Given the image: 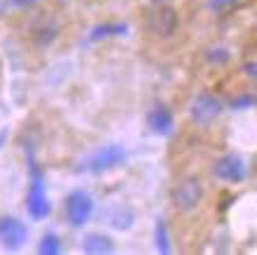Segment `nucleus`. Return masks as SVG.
I'll return each mask as SVG.
<instances>
[{"mask_svg":"<svg viewBox=\"0 0 257 255\" xmlns=\"http://www.w3.org/2000/svg\"><path fill=\"white\" fill-rule=\"evenodd\" d=\"M144 26L151 36L156 38H170L175 36L179 26V17H177V10L168 5V3H156L147 10L144 15Z\"/></svg>","mask_w":257,"mask_h":255,"instance_id":"obj_1","label":"nucleus"},{"mask_svg":"<svg viewBox=\"0 0 257 255\" xmlns=\"http://www.w3.org/2000/svg\"><path fill=\"white\" fill-rule=\"evenodd\" d=\"M172 206L179 210V213H191V210L198 208V203L203 201V182L198 178H184L179 180L177 185L172 187Z\"/></svg>","mask_w":257,"mask_h":255,"instance_id":"obj_2","label":"nucleus"},{"mask_svg":"<svg viewBox=\"0 0 257 255\" xmlns=\"http://www.w3.org/2000/svg\"><path fill=\"white\" fill-rule=\"evenodd\" d=\"M29 215L33 220H45L50 215V199H47V187L43 170L33 163L31 165V187H29Z\"/></svg>","mask_w":257,"mask_h":255,"instance_id":"obj_3","label":"nucleus"},{"mask_svg":"<svg viewBox=\"0 0 257 255\" xmlns=\"http://www.w3.org/2000/svg\"><path fill=\"white\" fill-rule=\"evenodd\" d=\"M92 210H94V201L87 192L76 189V192L69 194V199H66V217H69V222L76 229L85 227L87 220L92 217Z\"/></svg>","mask_w":257,"mask_h":255,"instance_id":"obj_4","label":"nucleus"},{"mask_svg":"<svg viewBox=\"0 0 257 255\" xmlns=\"http://www.w3.org/2000/svg\"><path fill=\"white\" fill-rule=\"evenodd\" d=\"M219 114H222V102L210 93H201L191 102V107H189V116H191V121H194L196 125L212 123Z\"/></svg>","mask_w":257,"mask_h":255,"instance_id":"obj_5","label":"nucleus"},{"mask_svg":"<svg viewBox=\"0 0 257 255\" xmlns=\"http://www.w3.org/2000/svg\"><path fill=\"white\" fill-rule=\"evenodd\" d=\"M212 175L222 182H229V185H238L245 180V163L238 154H224L219 156L215 165H212Z\"/></svg>","mask_w":257,"mask_h":255,"instance_id":"obj_6","label":"nucleus"},{"mask_svg":"<svg viewBox=\"0 0 257 255\" xmlns=\"http://www.w3.org/2000/svg\"><path fill=\"white\" fill-rule=\"evenodd\" d=\"M29 239V229L22 220H17L12 215L0 217V243L8 250H19Z\"/></svg>","mask_w":257,"mask_h":255,"instance_id":"obj_7","label":"nucleus"},{"mask_svg":"<svg viewBox=\"0 0 257 255\" xmlns=\"http://www.w3.org/2000/svg\"><path fill=\"white\" fill-rule=\"evenodd\" d=\"M127 154H125V149L120 147H101L97 149L90 158H87V168L92 170V173H106V170H113L118 165H123Z\"/></svg>","mask_w":257,"mask_h":255,"instance_id":"obj_8","label":"nucleus"},{"mask_svg":"<svg viewBox=\"0 0 257 255\" xmlns=\"http://www.w3.org/2000/svg\"><path fill=\"white\" fill-rule=\"evenodd\" d=\"M147 123L156 135H170L175 128V118H172V111L168 107H154L149 111Z\"/></svg>","mask_w":257,"mask_h":255,"instance_id":"obj_9","label":"nucleus"},{"mask_svg":"<svg viewBox=\"0 0 257 255\" xmlns=\"http://www.w3.org/2000/svg\"><path fill=\"white\" fill-rule=\"evenodd\" d=\"M33 40L38 43V45H50L52 40L59 36V26H57L55 19H50L47 15H43L38 22L33 24Z\"/></svg>","mask_w":257,"mask_h":255,"instance_id":"obj_10","label":"nucleus"},{"mask_svg":"<svg viewBox=\"0 0 257 255\" xmlns=\"http://www.w3.org/2000/svg\"><path fill=\"white\" fill-rule=\"evenodd\" d=\"M83 250L90 255H106V253H113V241H111V236H106V234H87L85 241H83Z\"/></svg>","mask_w":257,"mask_h":255,"instance_id":"obj_11","label":"nucleus"},{"mask_svg":"<svg viewBox=\"0 0 257 255\" xmlns=\"http://www.w3.org/2000/svg\"><path fill=\"white\" fill-rule=\"evenodd\" d=\"M125 33H127V24H99L90 31V43H99L104 38H116V36H125Z\"/></svg>","mask_w":257,"mask_h":255,"instance_id":"obj_12","label":"nucleus"},{"mask_svg":"<svg viewBox=\"0 0 257 255\" xmlns=\"http://www.w3.org/2000/svg\"><path fill=\"white\" fill-rule=\"evenodd\" d=\"M38 253L40 255H57V253H62V241H59V236H57L55 232H47L45 236L40 239Z\"/></svg>","mask_w":257,"mask_h":255,"instance_id":"obj_13","label":"nucleus"},{"mask_svg":"<svg viewBox=\"0 0 257 255\" xmlns=\"http://www.w3.org/2000/svg\"><path fill=\"white\" fill-rule=\"evenodd\" d=\"M133 220H135L133 213H127V210H123V208L109 215V222L113 229H130V227H133Z\"/></svg>","mask_w":257,"mask_h":255,"instance_id":"obj_14","label":"nucleus"},{"mask_svg":"<svg viewBox=\"0 0 257 255\" xmlns=\"http://www.w3.org/2000/svg\"><path fill=\"white\" fill-rule=\"evenodd\" d=\"M154 236H156L158 253H170V236H168V227H165L163 220H158L156 222V232H154Z\"/></svg>","mask_w":257,"mask_h":255,"instance_id":"obj_15","label":"nucleus"},{"mask_svg":"<svg viewBox=\"0 0 257 255\" xmlns=\"http://www.w3.org/2000/svg\"><path fill=\"white\" fill-rule=\"evenodd\" d=\"M229 59H231V54H229L226 47H210L205 52V62H210V64H226Z\"/></svg>","mask_w":257,"mask_h":255,"instance_id":"obj_16","label":"nucleus"},{"mask_svg":"<svg viewBox=\"0 0 257 255\" xmlns=\"http://www.w3.org/2000/svg\"><path fill=\"white\" fill-rule=\"evenodd\" d=\"M255 97H248V95H245V97H236L234 102H231V109H245V107H250V104H255Z\"/></svg>","mask_w":257,"mask_h":255,"instance_id":"obj_17","label":"nucleus"},{"mask_svg":"<svg viewBox=\"0 0 257 255\" xmlns=\"http://www.w3.org/2000/svg\"><path fill=\"white\" fill-rule=\"evenodd\" d=\"M234 3H238V0H208V5L212 10H226L229 5H234Z\"/></svg>","mask_w":257,"mask_h":255,"instance_id":"obj_18","label":"nucleus"},{"mask_svg":"<svg viewBox=\"0 0 257 255\" xmlns=\"http://www.w3.org/2000/svg\"><path fill=\"white\" fill-rule=\"evenodd\" d=\"M243 73L252 80H257V62H245L243 64Z\"/></svg>","mask_w":257,"mask_h":255,"instance_id":"obj_19","label":"nucleus"},{"mask_svg":"<svg viewBox=\"0 0 257 255\" xmlns=\"http://www.w3.org/2000/svg\"><path fill=\"white\" fill-rule=\"evenodd\" d=\"M10 3H12V8H17V10H26V8L38 5L40 0H10Z\"/></svg>","mask_w":257,"mask_h":255,"instance_id":"obj_20","label":"nucleus"},{"mask_svg":"<svg viewBox=\"0 0 257 255\" xmlns=\"http://www.w3.org/2000/svg\"><path fill=\"white\" fill-rule=\"evenodd\" d=\"M12 8V3L10 0H0V17H5L8 15V10Z\"/></svg>","mask_w":257,"mask_h":255,"instance_id":"obj_21","label":"nucleus"},{"mask_svg":"<svg viewBox=\"0 0 257 255\" xmlns=\"http://www.w3.org/2000/svg\"><path fill=\"white\" fill-rule=\"evenodd\" d=\"M156 3H163V0H156Z\"/></svg>","mask_w":257,"mask_h":255,"instance_id":"obj_22","label":"nucleus"}]
</instances>
